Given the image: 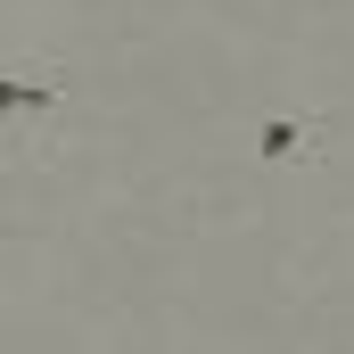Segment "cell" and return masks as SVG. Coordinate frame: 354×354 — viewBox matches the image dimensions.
<instances>
[{
	"label": "cell",
	"instance_id": "obj_1",
	"mask_svg": "<svg viewBox=\"0 0 354 354\" xmlns=\"http://www.w3.org/2000/svg\"><path fill=\"white\" fill-rule=\"evenodd\" d=\"M66 91H75L66 66H8V75H0V115H8V132L50 124V115L66 107Z\"/></svg>",
	"mask_w": 354,
	"mask_h": 354
},
{
	"label": "cell",
	"instance_id": "obj_2",
	"mask_svg": "<svg viewBox=\"0 0 354 354\" xmlns=\"http://www.w3.org/2000/svg\"><path fill=\"white\" fill-rule=\"evenodd\" d=\"M330 132H338V115H305V107L256 115V124H248V140H256V157H264L272 174H280V165H305L313 149H330Z\"/></svg>",
	"mask_w": 354,
	"mask_h": 354
}]
</instances>
